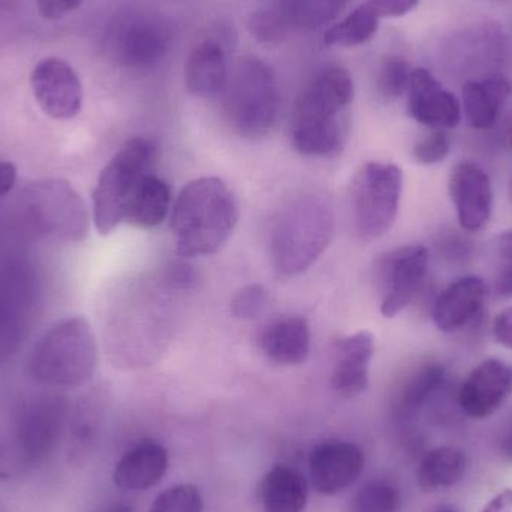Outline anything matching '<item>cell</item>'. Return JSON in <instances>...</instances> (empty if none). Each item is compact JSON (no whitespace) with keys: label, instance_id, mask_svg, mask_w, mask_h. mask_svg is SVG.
Instances as JSON below:
<instances>
[{"label":"cell","instance_id":"obj_1","mask_svg":"<svg viewBox=\"0 0 512 512\" xmlns=\"http://www.w3.org/2000/svg\"><path fill=\"white\" fill-rule=\"evenodd\" d=\"M354 80L345 68L331 66L316 75L295 102L291 143L300 155L333 158L348 141L349 105Z\"/></svg>","mask_w":512,"mask_h":512},{"label":"cell","instance_id":"obj_2","mask_svg":"<svg viewBox=\"0 0 512 512\" xmlns=\"http://www.w3.org/2000/svg\"><path fill=\"white\" fill-rule=\"evenodd\" d=\"M237 219V201L224 180H192L180 192L171 215L177 254L183 258L216 254L230 239Z\"/></svg>","mask_w":512,"mask_h":512},{"label":"cell","instance_id":"obj_3","mask_svg":"<svg viewBox=\"0 0 512 512\" xmlns=\"http://www.w3.org/2000/svg\"><path fill=\"white\" fill-rule=\"evenodd\" d=\"M336 213L324 192L312 191L289 201L271 228L270 254L282 276L309 270L334 236Z\"/></svg>","mask_w":512,"mask_h":512},{"label":"cell","instance_id":"obj_4","mask_svg":"<svg viewBox=\"0 0 512 512\" xmlns=\"http://www.w3.org/2000/svg\"><path fill=\"white\" fill-rule=\"evenodd\" d=\"M98 367V345L92 327L81 316L54 325L39 339L29 361L38 384L78 388L87 384Z\"/></svg>","mask_w":512,"mask_h":512},{"label":"cell","instance_id":"obj_5","mask_svg":"<svg viewBox=\"0 0 512 512\" xmlns=\"http://www.w3.org/2000/svg\"><path fill=\"white\" fill-rule=\"evenodd\" d=\"M225 119L246 140L264 138L273 129L280 107L273 69L256 57H245L228 74L222 90Z\"/></svg>","mask_w":512,"mask_h":512},{"label":"cell","instance_id":"obj_6","mask_svg":"<svg viewBox=\"0 0 512 512\" xmlns=\"http://www.w3.org/2000/svg\"><path fill=\"white\" fill-rule=\"evenodd\" d=\"M158 147L149 138L135 137L101 171L93 191V219L101 236L113 233L126 218L129 201L141 179L152 173Z\"/></svg>","mask_w":512,"mask_h":512},{"label":"cell","instance_id":"obj_7","mask_svg":"<svg viewBox=\"0 0 512 512\" xmlns=\"http://www.w3.org/2000/svg\"><path fill=\"white\" fill-rule=\"evenodd\" d=\"M20 209L26 227L42 239L80 243L89 234L86 204L66 180L30 183L21 195Z\"/></svg>","mask_w":512,"mask_h":512},{"label":"cell","instance_id":"obj_8","mask_svg":"<svg viewBox=\"0 0 512 512\" xmlns=\"http://www.w3.org/2000/svg\"><path fill=\"white\" fill-rule=\"evenodd\" d=\"M403 173L397 165L369 162L352 182V212L358 236L366 242L391 230L399 215Z\"/></svg>","mask_w":512,"mask_h":512},{"label":"cell","instance_id":"obj_9","mask_svg":"<svg viewBox=\"0 0 512 512\" xmlns=\"http://www.w3.org/2000/svg\"><path fill=\"white\" fill-rule=\"evenodd\" d=\"M429 268L424 246L409 245L382 255L376 264V285L381 295V313L394 318L414 301Z\"/></svg>","mask_w":512,"mask_h":512},{"label":"cell","instance_id":"obj_10","mask_svg":"<svg viewBox=\"0 0 512 512\" xmlns=\"http://www.w3.org/2000/svg\"><path fill=\"white\" fill-rule=\"evenodd\" d=\"M170 42V29L161 18L131 14L114 24L108 36V50L126 68L150 69L167 56Z\"/></svg>","mask_w":512,"mask_h":512},{"label":"cell","instance_id":"obj_11","mask_svg":"<svg viewBox=\"0 0 512 512\" xmlns=\"http://www.w3.org/2000/svg\"><path fill=\"white\" fill-rule=\"evenodd\" d=\"M69 417L68 399L59 394H42L21 408L17 420L18 453L33 465L44 460L56 447Z\"/></svg>","mask_w":512,"mask_h":512},{"label":"cell","instance_id":"obj_12","mask_svg":"<svg viewBox=\"0 0 512 512\" xmlns=\"http://www.w3.org/2000/svg\"><path fill=\"white\" fill-rule=\"evenodd\" d=\"M33 96L41 110L54 120L78 116L83 107V84L75 69L59 57H47L30 75Z\"/></svg>","mask_w":512,"mask_h":512},{"label":"cell","instance_id":"obj_13","mask_svg":"<svg viewBox=\"0 0 512 512\" xmlns=\"http://www.w3.org/2000/svg\"><path fill=\"white\" fill-rule=\"evenodd\" d=\"M450 197L457 221L466 233H478L489 224L493 212V186L489 174L471 161L453 167Z\"/></svg>","mask_w":512,"mask_h":512},{"label":"cell","instance_id":"obj_14","mask_svg":"<svg viewBox=\"0 0 512 512\" xmlns=\"http://www.w3.org/2000/svg\"><path fill=\"white\" fill-rule=\"evenodd\" d=\"M363 469V451L351 442H324L310 453V480L322 496L339 495L357 481Z\"/></svg>","mask_w":512,"mask_h":512},{"label":"cell","instance_id":"obj_15","mask_svg":"<svg viewBox=\"0 0 512 512\" xmlns=\"http://www.w3.org/2000/svg\"><path fill=\"white\" fill-rule=\"evenodd\" d=\"M406 95L409 116L433 131L456 128L462 120V107L456 96L448 92L427 69H412Z\"/></svg>","mask_w":512,"mask_h":512},{"label":"cell","instance_id":"obj_16","mask_svg":"<svg viewBox=\"0 0 512 512\" xmlns=\"http://www.w3.org/2000/svg\"><path fill=\"white\" fill-rule=\"evenodd\" d=\"M512 393V367L498 358L478 364L459 391L460 408L477 420L495 414Z\"/></svg>","mask_w":512,"mask_h":512},{"label":"cell","instance_id":"obj_17","mask_svg":"<svg viewBox=\"0 0 512 512\" xmlns=\"http://www.w3.org/2000/svg\"><path fill=\"white\" fill-rule=\"evenodd\" d=\"M373 352L375 339L369 331H358L334 343L330 384L337 396L354 399L369 388Z\"/></svg>","mask_w":512,"mask_h":512},{"label":"cell","instance_id":"obj_18","mask_svg":"<svg viewBox=\"0 0 512 512\" xmlns=\"http://www.w3.org/2000/svg\"><path fill=\"white\" fill-rule=\"evenodd\" d=\"M486 297L487 286L481 277H459L436 297L433 322L442 333L465 330L480 318Z\"/></svg>","mask_w":512,"mask_h":512},{"label":"cell","instance_id":"obj_19","mask_svg":"<svg viewBox=\"0 0 512 512\" xmlns=\"http://www.w3.org/2000/svg\"><path fill=\"white\" fill-rule=\"evenodd\" d=\"M170 466L164 445L146 439L126 451L114 469V483L126 492H144L161 483Z\"/></svg>","mask_w":512,"mask_h":512},{"label":"cell","instance_id":"obj_20","mask_svg":"<svg viewBox=\"0 0 512 512\" xmlns=\"http://www.w3.org/2000/svg\"><path fill=\"white\" fill-rule=\"evenodd\" d=\"M29 285L24 274L6 271L0 274V363L21 342L29 312Z\"/></svg>","mask_w":512,"mask_h":512},{"label":"cell","instance_id":"obj_21","mask_svg":"<svg viewBox=\"0 0 512 512\" xmlns=\"http://www.w3.org/2000/svg\"><path fill=\"white\" fill-rule=\"evenodd\" d=\"M227 54L221 42L204 39L189 54L185 65L186 89L198 98H210L224 90L228 80Z\"/></svg>","mask_w":512,"mask_h":512},{"label":"cell","instance_id":"obj_22","mask_svg":"<svg viewBox=\"0 0 512 512\" xmlns=\"http://www.w3.org/2000/svg\"><path fill=\"white\" fill-rule=\"evenodd\" d=\"M310 327L306 318L288 316L273 322L261 337L265 357L280 366L304 363L310 352Z\"/></svg>","mask_w":512,"mask_h":512},{"label":"cell","instance_id":"obj_23","mask_svg":"<svg viewBox=\"0 0 512 512\" xmlns=\"http://www.w3.org/2000/svg\"><path fill=\"white\" fill-rule=\"evenodd\" d=\"M510 95L511 86L505 78L468 81L463 86V110L469 125L480 131L493 128Z\"/></svg>","mask_w":512,"mask_h":512},{"label":"cell","instance_id":"obj_24","mask_svg":"<svg viewBox=\"0 0 512 512\" xmlns=\"http://www.w3.org/2000/svg\"><path fill=\"white\" fill-rule=\"evenodd\" d=\"M259 495L264 512H303L309 487L300 472L289 466H276L262 480Z\"/></svg>","mask_w":512,"mask_h":512},{"label":"cell","instance_id":"obj_25","mask_svg":"<svg viewBox=\"0 0 512 512\" xmlns=\"http://www.w3.org/2000/svg\"><path fill=\"white\" fill-rule=\"evenodd\" d=\"M171 207V188L153 173L141 179L129 201L125 221L141 230H152L167 218Z\"/></svg>","mask_w":512,"mask_h":512},{"label":"cell","instance_id":"obj_26","mask_svg":"<svg viewBox=\"0 0 512 512\" xmlns=\"http://www.w3.org/2000/svg\"><path fill=\"white\" fill-rule=\"evenodd\" d=\"M468 471V457L453 447L435 448L421 459L417 483L424 492L456 486Z\"/></svg>","mask_w":512,"mask_h":512},{"label":"cell","instance_id":"obj_27","mask_svg":"<svg viewBox=\"0 0 512 512\" xmlns=\"http://www.w3.org/2000/svg\"><path fill=\"white\" fill-rule=\"evenodd\" d=\"M349 0H277L283 20L300 29L315 30L339 17Z\"/></svg>","mask_w":512,"mask_h":512},{"label":"cell","instance_id":"obj_28","mask_svg":"<svg viewBox=\"0 0 512 512\" xmlns=\"http://www.w3.org/2000/svg\"><path fill=\"white\" fill-rule=\"evenodd\" d=\"M381 18L366 2L325 32L324 42L339 47H357L366 44L378 33Z\"/></svg>","mask_w":512,"mask_h":512},{"label":"cell","instance_id":"obj_29","mask_svg":"<svg viewBox=\"0 0 512 512\" xmlns=\"http://www.w3.org/2000/svg\"><path fill=\"white\" fill-rule=\"evenodd\" d=\"M445 378H447V370L442 364L427 363L420 367L405 382L400 391L399 403H397L400 414L408 417L420 411L429 402L430 397L444 385Z\"/></svg>","mask_w":512,"mask_h":512},{"label":"cell","instance_id":"obj_30","mask_svg":"<svg viewBox=\"0 0 512 512\" xmlns=\"http://www.w3.org/2000/svg\"><path fill=\"white\" fill-rule=\"evenodd\" d=\"M348 512H402V495L388 481H370L352 496Z\"/></svg>","mask_w":512,"mask_h":512},{"label":"cell","instance_id":"obj_31","mask_svg":"<svg viewBox=\"0 0 512 512\" xmlns=\"http://www.w3.org/2000/svg\"><path fill=\"white\" fill-rule=\"evenodd\" d=\"M71 432L72 438L75 442V450L78 453H83L99 430V423H101V412H99L98 403L95 399H81L72 411L71 418Z\"/></svg>","mask_w":512,"mask_h":512},{"label":"cell","instance_id":"obj_32","mask_svg":"<svg viewBox=\"0 0 512 512\" xmlns=\"http://www.w3.org/2000/svg\"><path fill=\"white\" fill-rule=\"evenodd\" d=\"M412 69L403 57L388 56L378 72V90L385 99H397L408 92Z\"/></svg>","mask_w":512,"mask_h":512},{"label":"cell","instance_id":"obj_33","mask_svg":"<svg viewBox=\"0 0 512 512\" xmlns=\"http://www.w3.org/2000/svg\"><path fill=\"white\" fill-rule=\"evenodd\" d=\"M204 499L198 487L177 484L164 490L152 504L149 512H203Z\"/></svg>","mask_w":512,"mask_h":512},{"label":"cell","instance_id":"obj_34","mask_svg":"<svg viewBox=\"0 0 512 512\" xmlns=\"http://www.w3.org/2000/svg\"><path fill=\"white\" fill-rule=\"evenodd\" d=\"M270 295L267 289L259 283L243 286L231 300V312L237 319L252 321L259 318L268 307Z\"/></svg>","mask_w":512,"mask_h":512},{"label":"cell","instance_id":"obj_35","mask_svg":"<svg viewBox=\"0 0 512 512\" xmlns=\"http://www.w3.org/2000/svg\"><path fill=\"white\" fill-rule=\"evenodd\" d=\"M451 152V138L447 131H433L412 149V158L421 165H435L445 161Z\"/></svg>","mask_w":512,"mask_h":512},{"label":"cell","instance_id":"obj_36","mask_svg":"<svg viewBox=\"0 0 512 512\" xmlns=\"http://www.w3.org/2000/svg\"><path fill=\"white\" fill-rule=\"evenodd\" d=\"M286 23L279 12L259 11L249 20V30L258 41L264 44L282 42L286 35Z\"/></svg>","mask_w":512,"mask_h":512},{"label":"cell","instance_id":"obj_37","mask_svg":"<svg viewBox=\"0 0 512 512\" xmlns=\"http://www.w3.org/2000/svg\"><path fill=\"white\" fill-rule=\"evenodd\" d=\"M379 18H397L417 8L420 0H366Z\"/></svg>","mask_w":512,"mask_h":512},{"label":"cell","instance_id":"obj_38","mask_svg":"<svg viewBox=\"0 0 512 512\" xmlns=\"http://www.w3.org/2000/svg\"><path fill=\"white\" fill-rule=\"evenodd\" d=\"M83 0H36V8L45 20H59L77 9Z\"/></svg>","mask_w":512,"mask_h":512},{"label":"cell","instance_id":"obj_39","mask_svg":"<svg viewBox=\"0 0 512 512\" xmlns=\"http://www.w3.org/2000/svg\"><path fill=\"white\" fill-rule=\"evenodd\" d=\"M492 331L496 342L512 351V306L496 315L493 319Z\"/></svg>","mask_w":512,"mask_h":512},{"label":"cell","instance_id":"obj_40","mask_svg":"<svg viewBox=\"0 0 512 512\" xmlns=\"http://www.w3.org/2000/svg\"><path fill=\"white\" fill-rule=\"evenodd\" d=\"M495 294L498 298H512V256L499 259L495 277Z\"/></svg>","mask_w":512,"mask_h":512},{"label":"cell","instance_id":"obj_41","mask_svg":"<svg viewBox=\"0 0 512 512\" xmlns=\"http://www.w3.org/2000/svg\"><path fill=\"white\" fill-rule=\"evenodd\" d=\"M17 168L11 162L0 161V197L12 191L17 182Z\"/></svg>","mask_w":512,"mask_h":512},{"label":"cell","instance_id":"obj_42","mask_svg":"<svg viewBox=\"0 0 512 512\" xmlns=\"http://www.w3.org/2000/svg\"><path fill=\"white\" fill-rule=\"evenodd\" d=\"M483 512H512V489L504 490L487 502Z\"/></svg>","mask_w":512,"mask_h":512},{"label":"cell","instance_id":"obj_43","mask_svg":"<svg viewBox=\"0 0 512 512\" xmlns=\"http://www.w3.org/2000/svg\"><path fill=\"white\" fill-rule=\"evenodd\" d=\"M171 279L174 280V283H177V285L180 286H186L191 285V283H194V271L191 270V267H188V265H174L173 268H171Z\"/></svg>","mask_w":512,"mask_h":512},{"label":"cell","instance_id":"obj_44","mask_svg":"<svg viewBox=\"0 0 512 512\" xmlns=\"http://www.w3.org/2000/svg\"><path fill=\"white\" fill-rule=\"evenodd\" d=\"M495 252L498 259L512 256V228L499 234L495 243Z\"/></svg>","mask_w":512,"mask_h":512},{"label":"cell","instance_id":"obj_45","mask_svg":"<svg viewBox=\"0 0 512 512\" xmlns=\"http://www.w3.org/2000/svg\"><path fill=\"white\" fill-rule=\"evenodd\" d=\"M501 453L505 459L512 462V421L508 424L507 429H505L504 435H502Z\"/></svg>","mask_w":512,"mask_h":512},{"label":"cell","instance_id":"obj_46","mask_svg":"<svg viewBox=\"0 0 512 512\" xmlns=\"http://www.w3.org/2000/svg\"><path fill=\"white\" fill-rule=\"evenodd\" d=\"M96 512H134V510L128 504H123V502H113V504L104 505V507L99 508Z\"/></svg>","mask_w":512,"mask_h":512},{"label":"cell","instance_id":"obj_47","mask_svg":"<svg viewBox=\"0 0 512 512\" xmlns=\"http://www.w3.org/2000/svg\"><path fill=\"white\" fill-rule=\"evenodd\" d=\"M504 137L505 143L512 147V113L511 116L508 117L507 123H505Z\"/></svg>","mask_w":512,"mask_h":512},{"label":"cell","instance_id":"obj_48","mask_svg":"<svg viewBox=\"0 0 512 512\" xmlns=\"http://www.w3.org/2000/svg\"><path fill=\"white\" fill-rule=\"evenodd\" d=\"M432 512H460L456 508L450 507V505H441V507L435 508Z\"/></svg>","mask_w":512,"mask_h":512}]
</instances>
